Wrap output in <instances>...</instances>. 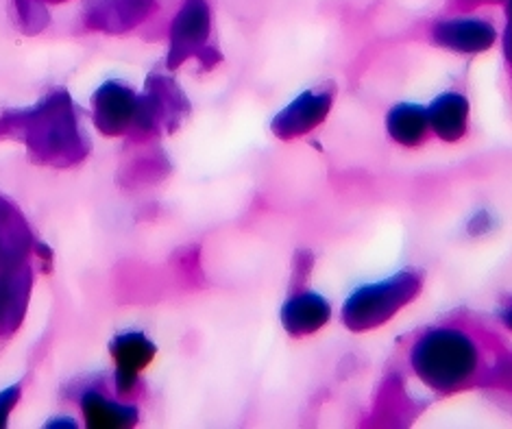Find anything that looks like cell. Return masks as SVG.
I'll use <instances>...</instances> for the list:
<instances>
[{
	"label": "cell",
	"instance_id": "obj_14",
	"mask_svg": "<svg viewBox=\"0 0 512 429\" xmlns=\"http://www.w3.org/2000/svg\"><path fill=\"white\" fill-rule=\"evenodd\" d=\"M504 323L512 329V305H508L506 312H504Z\"/></svg>",
	"mask_w": 512,
	"mask_h": 429
},
{
	"label": "cell",
	"instance_id": "obj_4",
	"mask_svg": "<svg viewBox=\"0 0 512 429\" xmlns=\"http://www.w3.org/2000/svg\"><path fill=\"white\" fill-rule=\"evenodd\" d=\"M430 42L456 55H480L497 42V29L491 20L478 16H451L436 20L430 29Z\"/></svg>",
	"mask_w": 512,
	"mask_h": 429
},
{
	"label": "cell",
	"instance_id": "obj_15",
	"mask_svg": "<svg viewBox=\"0 0 512 429\" xmlns=\"http://www.w3.org/2000/svg\"><path fill=\"white\" fill-rule=\"evenodd\" d=\"M506 14H508V22L512 24V0H506Z\"/></svg>",
	"mask_w": 512,
	"mask_h": 429
},
{
	"label": "cell",
	"instance_id": "obj_11",
	"mask_svg": "<svg viewBox=\"0 0 512 429\" xmlns=\"http://www.w3.org/2000/svg\"><path fill=\"white\" fill-rule=\"evenodd\" d=\"M103 109L107 122H112V125H127V120L133 116V98L125 90L107 92Z\"/></svg>",
	"mask_w": 512,
	"mask_h": 429
},
{
	"label": "cell",
	"instance_id": "obj_5",
	"mask_svg": "<svg viewBox=\"0 0 512 429\" xmlns=\"http://www.w3.org/2000/svg\"><path fill=\"white\" fill-rule=\"evenodd\" d=\"M279 321L292 338H310L332 321V303L314 290H297L284 301Z\"/></svg>",
	"mask_w": 512,
	"mask_h": 429
},
{
	"label": "cell",
	"instance_id": "obj_1",
	"mask_svg": "<svg viewBox=\"0 0 512 429\" xmlns=\"http://www.w3.org/2000/svg\"><path fill=\"white\" fill-rule=\"evenodd\" d=\"M408 364L419 382L436 395H456L484 382L489 373L482 340L462 325L425 329L408 351Z\"/></svg>",
	"mask_w": 512,
	"mask_h": 429
},
{
	"label": "cell",
	"instance_id": "obj_2",
	"mask_svg": "<svg viewBox=\"0 0 512 429\" xmlns=\"http://www.w3.org/2000/svg\"><path fill=\"white\" fill-rule=\"evenodd\" d=\"M423 290V275L412 268H404L386 279L364 284L353 290L343 303L340 318L351 332L364 334L382 327L406 310Z\"/></svg>",
	"mask_w": 512,
	"mask_h": 429
},
{
	"label": "cell",
	"instance_id": "obj_12",
	"mask_svg": "<svg viewBox=\"0 0 512 429\" xmlns=\"http://www.w3.org/2000/svg\"><path fill=\"white\" fill-rule=\"evenodd\" d=\"M504 57H506V64L512 70V24H506V31H504Z\"/></svg>",
	"mask_w": 512,
	"mask_h": 429
},
{
	"label": "cell",
	"instance_id": "obj_3",
	"mask_svg": "<svg viewBox=\"0 0 512 429\" xmlns=\"http://www.w3.org/2000/svg\"><path fill=\"white\" fill-rule=\"evenodd\" d=\"M336 101V85L334 83H321L316 88H310L301 92L297 98L279 112L273 122L271 129L279 140L292 142L297 138L308 136L314 129H319L327 120L329 112H332Z\"/></svg>",
	"mask_w": 512,
	"mask_h": 429
},
{
	"label": "cell",
	"instance_id": "obj_9",
	"mask_svg": "<svg viewBox=\"0 0 512 429\" xmlns=\"http://www.w3.org/2000/svg\"><path fill=\"white\" fill-rule=\"evenodd\" d=\"M114 355L118 360V388L127 390L136 382L138 371H142L153 360L155 347L140 334H127L114 342Z\"/></svg>",
	"mask_w": 512,
	"mask_h": 429
},
{
	"label": "cell",
	"instance_id": "obj_6",
	"mask_svg": "<svg viewBox=\"0 0 512 429\" xmlns=\"http://www.w3.org/2000/svg\"><path fill=\"white\" fill-rule=\"evenodd\" d=\"M425 109H428L432 136H436L441 142L456 144L467 136L471 120V103L462 92L449 90L438 94Z\"/></svg>",
	"mask_w": 512,
	"mask_h": 429
},
{
	"label": "cell",
	"instance_id": "obj_8",
	"mask_svg": "<svg viewBox=\"0 0 512 429\" xmlns=\"http://www.w3.org/2000/svg\"><path fill=\"white\" fill-rule=\"evenodd\" d=\"M386 133L397 146L421 149L430 140L428 109L417 103H397L386 114Z\"/></svg>",
	"mask_w": 512,
	"mask_h": 429
},
{
	"label": "cell",
	"instance_id": "obj_10",
	"mask_svg": "<svg viewBox=\"0 0 512 429\" xmlns=\"http://www.w3.org/2000/svg\"><path fill=\"white\" fill-rule=\"evenodd\" d=\"M85 416H88L96 427H118L136 421V410L112 406V403L103 401L101 397L88 395V399H85Z\"/></svg>",
	"mask_w": 512,
	"mask_h": 429
},
{
	"label": "cell",
	"instance_id": "obj_7",
	"mask_svg": "<svg viewBox=\"0 0 512 429\" xmlns=\"http://www.w3.org/2000/svg\"><path fill=\"white\" fill-rule=\"evenodd\" d=\"M210 35V9L205 0H186L173 22V59L197 53Z\"/></svg>",
	"mask_w": 512,
	"mask_h": 429
},
{
	"label": "cell",
	"instance_id": "obj_13",
	"mask_svg": "<svg viewBox=\"0 0 512 429\" xmlns=\"http://www.w3.org/2000/svg\"><path fill=\"white\" fill-rule=\"evenodd\" d=\"M491 3H499V0H456V5L460 9H475L480 5H491Z\"/></svg>",
	"mask_w": 512,
	"mask_h": 429
}]
</instances>
